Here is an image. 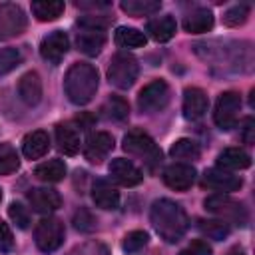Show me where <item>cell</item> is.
<instances>
[{
    "mask_svg": "<svg viewBox=\"0 0 255 255\" xmlns=\"http://www.w3.org/2000/svg\"><path fill=\"white\" fill-rule=\"evenodd\" d=\"M149 219H151V225L157 231V235L161 239H165L167 243L179 241L189 227V219H187L185 209L179 203L165 199V197L153 201L151 211H149Z\"/></svg>",
    "mask_w": 255,
    "mask_h": 255,
    "instance_id": "obj_1",
    "label": "cell"
},
{
    "mask_svg": "<svg viewBox=\"0 0 255 255\" xmlns=\"http://www.w3.org/2000/svg\"><path fill=\"white\" fill-rule=\"evenodd\" d=\"M66 96L72 104L84 106L92 102V98L98 92V70L88 62H76L66 72L64 80Z\"/></svg>",
    "mask_w": 255,
    "mask_h": 255,
    "instance_id": "obj_2",
    "label": "cell"
},
{
    "mask_svg": "<svg viewBox=\"0 0 255 255\" xmlns=\"http://www.w3.org/2000/svg\"><path fill=\"white\" fill-rule=\"evenodd\" d=\"M137 74H139L137 60L128 52H118L108 66V80L112 86L120 90L131 88L133 82L137 80Z\"/></svg>",
    "mask_w": 255,
    "mask_h": 255,
    "instance_id": "obj_3",
    "label": "cell"
},
{
    "mask_svg": "<svg viewBox=\"0 0 255 255\" xmlns=\"http://www.w3.org/2000/svg\"><path fill=\"white\" fill-rule=\"evenodd\" d=\"M124 149L139 159H143L149 167L159 163L161 159V149L155 145V141L141 129H131L124 135Z\"/></svg>",
    "mask_w": 255,
    "mask_h": 255,
    "instance_id": "obj_4",
    "label": "cell"
},
{
    "mask_svg": "<svg viewBox=\"0 0 255 255\" xmlns=\"http://www.w3.org/2000/svg\"><path fill=\"white\" fill-rule=\"evenodd\" d=\"M203 205H205V209L209 213L221 217V221H235L239 225H243L247 221L245 207L239 201H235L229 195H225V193H213V195L205 197Z\"/></svg>",
    "mask_w": 255,
    "mask_h": 255,
    "instance_id": "obj_5",
    "label": "cell"
},
{
    "mask_svg": "<svg viewBox=\"0 0 255 255\" xmlns=\"http://www.w3.org/2000/svg\"><path fill=\"white\" fill-rule=\"evenodd\" d=\"M64 235H66L64 223L56 217H44L34 229V241L38 249L44 253L56 251L64 243Z\"/></svg>",
    "mask_w": 255,
    "mask_h": 255,
    "instance_id": "obj_6",
    "label": "cell"
},
{
    "mask_svg": "<svg viewBox=\"0 0 255 255\" xmlns=\"http://www.w3.org/2000/svg\"><path fill=\"white\" fill-rule=\"evenodd\" d=\"M169 102V86L163 80H153L147 86L141 88L137 96V108L143 114H155L161 112Z\"/></svg>",
    "mask_w": 255,
    "mask_h": 255,
    "instance_id": "obj_7",
    "label": "cell"
},
{
    "mask_svg": "<svg viewBox=\"0 0 255 255\" xmlns=\"http://www.w3.org/2000/svg\"><path fill=\"white\" fill-rule=\"evenodd\" d=\"M239 110H241V98L237 92H223L217 98L213 120L221 129H231L239 122Z\"/></svg>",
    "mask_w": 255,
    "mask_h": 255,
    "instance_id": "obj_8",
    "label": "cell"
},
{
    "mask_svg": "<svg viewBox=\"0 0 255 255\" xmlns=\"http://www.w3.org/2000/svg\"><path fill=\"white\" fill-rule=\"evenodd\" d=\"M26 14L14 2L0 4V40L14 38L26 30Z\"/></svg>",
    "mask_w": 255,
    "mask_h": 255,
    "instance_id": "obj_9",
    "label": "cell"
},
{
    "mask_svg": "<svg viewBox=\"0 0 255 255\" xmlns=\"http://www.w3.org/2000/svg\"><path fill=\"white\" fill-rule=\"evenodd\" d=\"M68 48H70V40L66 36V32L62 30H54L50 32L48 36H44L42 44H40V54L46 62L50 64H58L66 54H68Z\"/></svg>",
    "mask_w": 255,
    "mask_h": 255,
    "instance_id": "obj_10",
    "label": "cell"
},
{
    "mask_svg": "<svg viewBox=\"0 0 255 255\" xmlns=\"http://www.w3.org/2000/svg\"><path fill=\"white\" fill-rule=\"evenodd\" d=\"M195 167L191 163H171L163 171V181L175 191H185L195 181Z\"/></svg>",
    "mask_w": 255,
    "mask_h": 255,
    "instance_id": "obj_11",
    "label": "cell"
},
{
    "mask_svg": "<svg viewBox=\"0 0 255 255\" xmlns=\"http://www.w3.org/2000/svg\"><path fill=\"white\" fill-rule=\"evenodd\" d=\"M114 149V137L108 131H94L88 135L86 145H84V155L92 163H100L106 159V155Z\"/></svg>",
    "mask_w": 255,
    "mask_h": 255,
    "instance_id": "obj_12",
    "label": "cell"
},
{
    "mask_svg": "<svg viewBox=\"0 0 255 255\" xmlns=\"http://www.w3.org/2000/svg\"><path fill=\"white\" fill-rule=\"evenodd\" d=\"M28 203L34 211L48 215V213L56 211L62 205V197L52 187H36V189L28 191Z\"/></svg>",
    "mask_w": 255,
    "mask_h": 255,
    "instance_id": "obj_13",
    "label": "cell"
},
{
    "mask_svg": "<svg viewBox=\"0 0 255 255\" xmlns=\"http://www.w3.org/2000/svg\"><path fill=\"white\" fill-rule=\"evenodd\" d=\"M201 183H203L205 187L217 189V191H237V189L243 185L241 177H237V175H233L231 171H225V169H221V167L207 169V171L203 173Z\"/></svg>",
    "mask_w": 255,
    "mask_h": 255,
    "instance_id": "obj_14",
    "label": "cell"
},
{
    "mask_svg": "<svg viewBox=\"0 0 255 255\" xmlns=\"http://www.w3.org/2000/svg\"><path fill=\"white\" fill-rule=\"evenodd\" d=\"M110 175L120 185H126V187H133V185L141 183V179H143L141 171L129 159H124V157L112 159V163H110Z\"/></svg>",
    "mask_w": 255,
    "mask_h": 255,
    "instance_id": "obj_15",
    "label": "cell"
},
{
    "mask_svg": "<svg viewBox=\"0 0 255 255\" xmlns=\"http://www.w3.org/2000/svg\"><path fill=\"white\" fill-rule=\"evenodd\" d=\"M209 106V100L203 90L199 88H187L183 92V116L187 120H199L205 116Z\"/></svg>",
    "mask_w": 255,
    "mask_h": 255,
    "instance_id": "obj_16",
    "label": "cell"
},
{
    "mask_svg": "<svg viewBox=\"0 0 255 255\" xmlns=\"http://www.w3.org/2000/svg\"><path fill=\"white\" fill-rule=\"evenodd\" d=\"M18 96L26 106H38L42 100V80L36 72H26L18 82Z\"/></svg>",
    "mask_w": 255,
    "mask_h": 255,
    "instance_id": "obj_17",
    "label": "cell"
},
{
    "mask_svg": "<svg viewBox=\"0 0 255 255\" xmlns=\"http://www.w3.org/2000/svg\"><path fill=\"white\" fill-rule=\"evenodd\" d=\"M106 44V34L102 30H90V28H82L76 34V46L82 54L86 56H96L102 52Z\"/></svg>",
    "mask_w": 255,
    "mask_h": 255,
    "instance_id": "obj_18",
    "label": "cell"
},
{
    "mask_svg": "<svg viewBox=\"0 0 255 255\" xmlns=\"http://www.w3.org/2000/svg\"><path fill=\"white\" fill-rule=\"evenodd\" d=\"M50 149V137L44 129L30 131L22 141V151L28 159H40Z\"/></svg>",
    "mask_w": 255,
    "mask_h": 255,
    "instance_id": "obj_19",
    "label": "cell"
},
{
    "mask_svg": "<svg viewBox=\"0 0 255 255\" xmlns=\"http://www.w3.org/2000/svg\"><path fill=\"white\" fill-rule=\"evenodd\" d=\"M183 28L189 34H203L213 28V14L207 8H195L185 14L183 18Z\"/></svg>",
    "mask_w": 255,
    "mask_h": 255,
    "instance_id": "obj_20",
    "label": "cell"
},
{
    "mask_svg": "<svg viewBox=\"0 0 255 255\" xmlns=\"http://www.w3.org/2000/svg\"><path fill=\"white\" fill-rule=\"evenodd\" d=\"M92 199L102 209H118V205H120V193L106 179H98L94 183V187H92Z\"/></svg>",
    "mask_w": 255,
    "mask_h": 255,
    "instance_id": "obj_21",
    "label": "cell"
},
{
    "mask_svg": "<svg viewBox=\"0 0 255 255\" xmlns=\"http://www.w3.org/2000/svg\"><path fill=\"white\" fill-rule=\"evenodd\" d=\"M217 165L225 171H235V169H245L251 165V157L247 151L239 147H227L217 155Z\"/></svg>",
    "mask_w": 255,
    "mask_h": 255,
    "instance_id": "obj_22",
    "label": "cell"
},
{
    "mask_svg": "<svg viewBox=\"0 0 255 255\" xmlns=\"http://www.w3.org/2000/svg\"><path fill=\"white\" fill-rule=\"evenodd\" d=\"M175 30H177V24H175L173 16H169V14L151 18L147 22V32H149V36L155 42H167V40H171L175 36Z\"/></svg>",
    "mask_w": 255,
    "mask_h": 255,
    "instance_id": "obj_23",
    "label": "cell"
},
{
    "mask_svg": "<svg viewBox=\"0 0 255 255\" xmlns=\"http://www.w3.org/2000/svg\"><path fill=\"white\" fill-rule=\"evenodd\" d=\"M56 143L58 149L64 151L66 155H76L80 151V135L76 128L68 124H58L56 126Z\"/></svg>",
    "mask_w": 255,
    "mask_h": 255,
    "instance_id": "obj_24",
    "label": "cell"
},
{
    "mask_svg": "<svg viewBox=\"0 0 255 255\" xmlns=\"http://www.w3.org/2000/svg\"><path fill=\"white\" fill-rule=\"evenodd\" d=\"M34 175H36L40 181L56 183V181L64 179V175H66V163H64L62 159H48V161L36 165Z\"/></svg>",
    "mask_w": 255,
    "mask_h": 255,
    "instance_id": "obj_25",
    "label": "cell"
},
{
    "mask_svg": "<svg viewBox=\"0 0 255 255\" xmlns=\"http://www.w3.org/2000/svg\"><path fill=\"white\" fill-rule=\"evenodd\" d=\"M62 12H64V2H60V0H38V2H32V14L40 22H52L58 16H62Z\"/></svg>",
    "mask_w": 255,
    "mask_h": 255,
    "instance_id": "obj_26",
    "label": "cell"
},
{
    "mask_svg": "<svg viewBox=\"0 0 255 255\" xmlns=\"http://www.w3.org/2000/svg\"><path fill=\"white\" fill-rule=\"evenodd\" d=\"M116 44L122 48H139L145 44V34L139 32L137 28H129V26H120L116 30Z\"/></svg>",
    "mask_w": 255,
    "mask_h": 255,
    "instance_id": "obj_27",
    "label": "cell"
},
{
    "mask_svg": "<svg viewBox=\"0 0 255 255\" xmlns=\"http://www.w3.org/2000/svg\"><path fill=\"white\" fill-rule=\"evenodd\" d=\"M120 6L129 16H149L161 8L157 0H124Z\"/></svg>",
    "mask_w": 255,
    "mask_h": 255,
    "instance_id": "obj_28",
    "label": "cell"
},
{
    "mask_svg": "<svg viewBox=\"0 0 255 255\" xmlns=\"http://www.w3.org/2000/svg\"><path fill=\"white\" fill-rule=\"evenodd\" d=\"M102 112H104L106 118L120 122V120H126V118L129 116V106H128V102H126L124 98H120V96H110V98L106 100Z\"/></svg>",
    "mask_w": 255,
    "mask_h": 255,
    "instance_id": "obj_29",
    "label": "cell"
},
{
    "mask_svg": "<svg viewBox=\"0 0 255 255\" xmlns=\"http://www.w3.org/2000/svg\"><path fill=\"white\" fill-rule=\"evenodd\" d=\"M197 227L203 235H207L209 239H215V241H221L229 235V225L221 219H201Z\"/></svg>",
    "mask_w": 255,
    "mask_h": 255,
    "instance_id": "obj_30",
    "label": "cell"
},
{
    "mask_svg": "<svg viewBox=\"0 0 255 255\" xmlns=\"http://www.w3.org/2000/svg\"><path fill=\"white\" fill-rule=\"evenodd\" d=\"M169 153L175 159H195L199 155V145L193 139L181 137V139L173 141V145L169 147Z\"/></svg>",
    "mask_w": 255,
    "mask_h": 255,
    "instance_id": "obj_31",
    "label": "cell"
},
{
    "mask_svg": "<svg viewBox=\"0 0 255 255\" xmlns=\"http://www.w3.org/2000/svg\"><path fill=\"white\" fill-rule=\"evenodd\" d=\"M20 167V159L16 149L10 143H0V175L14 173Z\"/></svg>",
    "mask_w": 255,
    "mask_h": 255,
    "instance_id": "obj_32",
    "label": "cell"
},
{
    "mask_svg": "<svg viewBox=\"0 0 255 255\" xmlns=\"http://www.w3.org/2000/svg\"><path fill=\"white\" fill-rule=\"evenodd\" d=\"M22 62V54L16 48H2L0 50V76L12 72Z\"/></svg>",
    "mask_w": 255,
    "mask_h": 255,
    "instance_id": "obj_33",
    "label": "cell"
},
{
    "mask_svg": "<svg viewBox=\"0 0 255 255\" xmlns=\"http://www.w3.org/2000/svg\"><path fill=\"white\" fill-rule=\"evenodd\" d=\"M147 233L145 231H129L126 237H124V243H122V247H124V251L126 253H135V251H139V249H143L145 245H147Z\"/></svg>",
    "mask_w": 255,
    "mask_h": 255,
    "instance_id": "obj_34",
    "label": "cell"
},
{
    "mask_svg": "<svg viewBox=\"0 0 255 255\" xmlns=\"http://www.w3.org/2000/svg\"><path fill=\"white\" fill-rule=\"evenodd\" d=\"M247 16H249V6L247 4H235L223 14V22L227 26H241V24H245Z\"/></svg>",
    "mask_w": 255,
    "mask_h": 255,
    "instance_id": "obj_35",
    "label": "cell"
},
{
    "mask_svg": "<svg viewBox=\"0 0 255 255\" xmlns=\"http://www.w3.org/2000/svg\"><path fill=\"white\" fill-rule=\"evenodd\" d=\"M8 215H10V219L16 223V227H20V229H26V227L30 225V213H28V209H26L22 203H18V201H12V203H10Z\"/></svg>",
    "mask_w": 255,
    "mask_h": 255,
    "instance_id": "obj_36",
    "label": "cell"
},
{
    "mask_svg": "<svg viewBox=\"0 0 255 255\" xmlns=\"http://www.w3.org/2000/svg\"><path fill=\"white\" fill-rule=\"evenodd\" d=\"M96 217L86 209V207H80L76 213H74V225H76V229H80V231H84V233H90V231H94L96 229Z\"/></svg>",
    "mask_w": 255,
    "mask_h": 255,
    "instance_id": "obj_37",
    "label": "cell"
},
{
    "mask_svg": "<svg viewBox=\"0 0 255 255\" xmlns=\"http://www.w3.org/2000/svg\"><path fill=\"white\" fill-rule=\"evenodd\" d=\"M68 255H110V251L98 241H86L82 245H76Z\"/></svg>",
    "mask_w": 255,
    "mask_h": 255,
    "instance_id": "obj_38",
    "label": "cell"
},
{
    "mask_svg": "<svg viewBox=\"0 0 255 255\" xmlns=\"http://www.w3.org/2000/svg\"><path fill=\"white\" fill-rule=\"evenodd\" d=\"M78 26L80 28H90V30H106L108 26V18L104 16H96V14H90V16H82L78 18Z\"/></svg>",
    "mask_w": 255,
    "mask_h": 255,
    "instance_id": "obj_39",
    "label": "cell"
},
{
    "mask_svg": "<svg viewBox=\"0 0 255 255\" xmlns=\"http://www.w3.org/2000/svg\"><path fill=\"white\" fill-rule=\"evenodd\" d=\"M14 249V235L8 227V223L0 221V253H8Z\"/></svg>",
    "mask_w": 255,
    "mask_h": 255,
    "instance_id": "obj_40",
    "label": "cell"
},
{
    "mask_svg": "<svg viewBox=\"0 0 255 255\" xmlns=\"http://www.w3.org/2000/svg\"><path fill=\"white\" fill-rule=\"evenodd\" d=\"M179 255H211V247L205 241L197 239V241H191L185 249H181Z\"/></svg>",
    "mask_w": 255,
    "mask_h": 255,
    "instance_id": "obj_41",
    "label": "cell"
},
{
    "mask_svg": "<svg viewBox=\"0 0 255 255\" xmlns=\"http://www.w3.org/2000/svg\"><path fill=\"white\" fill-rule=\"evenodd\" d=\"M241 139H243L245 143H253V139H255V120H253V118H247V120L243 122Z\"/></svg>",
    "mask_w": 255,
    "mask_h": 255,
    "instance_id": "obj_42",
    "label": "cell"
},
{
    "mask_svg": "<svg viewBox=\"0 0 255 255\" xmlns=\"http://www.w3.org/2000/svg\"><path fill=\"white\" fill-rule=\"evenodd\" d=\"M78 8H90V10H102V8H108L110 2H76Z\"/></svg>",
    "mask_w": 255,
    "mask_h": 255,
    "instance_id": "obj_43",
    "label": "cell"
},
{
    "mask_svg": "<svg viewBox=\"0 0 255 255\" xmlns=\"http://www.w3.org/2000/svg\"><path fill=\"white\" fill-rule=\"evenodd\" d=\"M227 255H245V253H243L241 249H233V251H229Z\"/></svg>",
    "mask_w": 255,
    "mask_h": 255,
    "instance_id": "obj_44",
    "label": "cell"
},
{
    "mask_svg": "<svg viewBox=\"0 0 255 255\" xmlns=\"http://www.w3.org/2000/svg\"><path fill=\"white\" fill-rule=\"evenodd\" d=\"M0 199H2V191H0Z\"/></svg>",
    "mask_w": 255,
    "mask_h": 255,
    "instance_id": "obj_45",
    "label": "cell"
}]
</instances>
